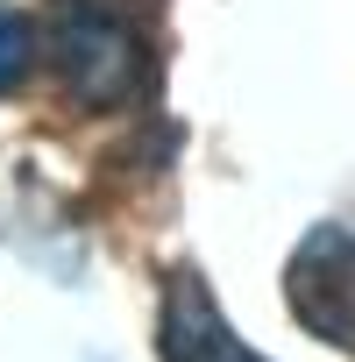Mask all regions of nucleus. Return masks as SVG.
I'll use <instances>...</instances> for the list:
<instances>
[{
	"label": "nucleus",
	"instance_id": "nucleus-3",
	"mask_svg": "<svg viewBox=\"0 0 355 362\" xmlns=\"http://www.w3.org/2000/svg\"><path fill=\"white\" fill-rule=\"evenodd\" d=\"M156 348H163V362H263V355H256V348L221 320V305L206 298L199 270H170Z\"/></svg>",
	"mask_w": 355,
	"mask_h": 362
},
{
	"label": "nucleus",
	"instance_id": "nucleus-2",
	"mask_svg": "<svg viewBox=\"0 0 355 362\" xmlns=\"http://www.w3.org/2000/svg\"><path fill=\"white\" fill-rule=\"evenodd\" d=\"M291 284V313L305 334H320L327 348L355 355V228H313L284 270Z\"/></svg>",
	"mask_w": 355,
	"mask_h": 362
},
{
	"label": "nucleus",
	"instance_id": "nucleus-4",
	"mask_svg": "<svg viewBox=\"0 0 355 362\" xmlns=\"http://www.w3.org/2000/svg\"><path fill=\"white\" fill-rule=\"evenodd\" d=\"M36 64V22L15 15V8H0V100H8Z\"/></svg>",
	"mask_w": 355,
	"mask_h": 362
},
{
	"label": "nucleus",
	"instance_id": "nucleus-1",
	"mask_svg": "<svg viewBox=\"0 0 355 362\" xmlns=\"http://www.w3.org/2000/svg\"><path fill=\"white\" fill-rule=\"evenodd\" d=\"M50 64L86 114H114L156 86V50L114 0H57L50 8Z\"/></svg>",
	"mask_w": 355,
	"mask_h": 362
}]
</instances>
